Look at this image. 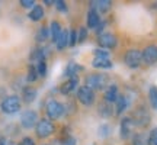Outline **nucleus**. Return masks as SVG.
Here are the masks:
<instances>
[{"label":"nucleus","mask_w":157,"mask_h":145,"mask_svg":"<svg viewBox=\"0 0 157 145\" xmlns=\"http://www.w3.org/2000/svg\"><path fill=\"white\" fill-rule=\"evenodd\" d=\"M36 123H38V115H36V112L34 110H25L22 112V115H21V125H22L25 129H31L36 126Z\"/></svg>","instance_id":"0eeeda50"},{"label":"nucleus","mask_w":157,"mask_h":145,"mask_svg":"<svg viewBox=\"0 0 157 145\" xmlns=\"http://www.w3.org/2000/svg\"><path fill=\"white\" fill-rule=\"evenodd\" d=\"M132 123L137 125V126H141V128H144L147 126L148 123H150V113L144 109V107H140V109H137L134 112V115H132Z\"/></svg>","instance_id":"423d86ee"},{"label":"nucleus","mask_w":157,"mask_h":145,"mask_svg":"<svg viewBox=\"0 0 157 145\" xmlns=\"http://www.w3.org/2000/svg\"><path fill=\"white\" fill-rule=\"evenodd\" d=\"M82 68L78 67L76 62H68V65L67 68H66V76L70 78H73V77H77V72L80 71Z\"/></svg>","instance_id":"4be33fe9"},{"label":"nucleus","mask_w":157,"mask_h":145,"mask_svg":"<svg viewBox=\"0 0 157 145\" xmlns=\"http://www.w3.org/2000/svg\"><path fill=\"white\" fill-rule=\"evenodd\" d=\"M35 131H36L38 138H48V136L52 135V132H54V125H52L51 121H48V119H41V121H38V123H36Z\"/></svg>","instance_id":"20e7f679"},{"label":"nucleus","mask_w":157,"mask_h":145,"mask_svg":"<svg viewBox=\"0 0 157 145\" xmlns=\"http://www.w3.org/2000/svg\"><path fill=\"white\" fill-rule=\"evenodd\" d=\"M92 65L95 68H111L112 67V61L109 58H99V57H95L93 61H92Z\"/></svg>","instance_id":"a211bd4d"},{"label":"nucleus","mask_w":157,"mask_h":145,"mask_svg":"<svg viewBox=\"0 0 157 145\" xmlns=\"http://www.w3.org/2000/svg\"><path fill=\"white\" fill-rule=\"evenodd\" d=\"M17 145H35V142H34V139L32 138H23L22 141H21V144H17Z\"/></svg>","instance_id":"4c0bfd02"},{"label":"nucleus","mask_w":157,"mask_h":145,"mask_svg":"<svg viewBox=\"0 0 157 145\" xmlns=\"http://www.w3.org/2000/svg\"><path fill=\"white\" fill-rule=\"evenodd\" d=\"M7 145H17V144H15V142H12V141H7Z\"/></svg>","instance_id":"ea45409f"},{"label":"nucleus","mask_w":157,"mask_h":145,"mask_svg":"<svg viewBox=\"0 0 157 145\" xmlns=\"http://www.w3.org/2000/svg\"><path fill=\"white\" fill-rule=\"evenodd\" d=\"M86 36H87V31H86V28L78 29V34H77V41L78 42H83L84 39H86Z\"/></svg>","instance_id":"473e14b6"},{"label":"nucleus","mask_w":157,"mask_h":145,"mask_svg":"<svg viewBox=\"0 0 157 145\" xmlns=\"http://www.w3.org/2000/svg\"><path fill=\"white\" fill-rule=\"evenodd\" d=\"M77 99L84 106H90L95 102V91L89 87H86V86H82L77 89Z\"/></svg>","instance_id":"39448f33"},{"label":"nucleus","mask_w":157,"mask_h":145,"mask_svg":"<svg viewBox=\"0 0 157 145\" xmlns=\"http://www.w3.org/2000/svg\"><path fill=\"white\" fill-rule=\"evenodd\" d=\"M76 42H77V32H76V31H70V44L68 45L73 46Z\"/></svg>","instance_id":"c9c22d12"},{"label":"nucleus","mask_w":157,"mask_h":145,"mask_svg":"<svg viewBox=\"0 0 157 145\" xmlns=\"http://www.w3.org/2000/svg\"><path fill=\"white\" fill-rule=\"evenodd\" d=\"M132 145H148V136L144 134H135L132 136Z\"/></svg>","instance_id":"393cba45"},{"label":"nucleus","mask_w":157,"mask_h":145,"mask_svg":"<svg viewBox=\"0 0 157 145\" xmlns=\"http://www.w3.org/2000/svg\"><path fill=\"white\" fill-rule=\"evenodd\" d=\"M98 42H99V45H101L102 48H105V50H112V48L117 46V38H115V35L109 34V32H105V34L99 35Z\"/></svg>","instance_id":"9d476101"},{"label":"nucleus","mask_w":157,"mask_h":145,"mask_svg":"<svg viewBox=\"0 0 157 145\" xmlns=\"http://www.w3.org/2000/svg\"><path fill=\"white\" fill-rule=\"evenodd\" d=\"M36 78H38L36 67H35V65H29V68H28V81L29 83H34Z\"/></svg>","instance_id":"cd10ccee"},{"label":"nucleus","mask_w":157,"mask_h":145,"mask_svg":"<svg viewBox=\"0 0 157 145\" xmlns=\"http://www.w3.org/2000/svg\"><path fill=\"white\" fill-rule=\"evenodd\" d=\"M36 71H38V76H41V77H44L45 74H47V62H45V60H42V61L38 62Z\"/></svg>","instance_id":"c85d7f7f"},{"label":"nucleus","mask_w":157,"mask_h":145,"mask_svg":"<svg viewBox=\"0 0 157 145\" xmlns=\"http://www.w3.org/2000/svg\"><path fill=\"white\" fill-rule=\"evenodd\" d=\"M22 97H23V102H26V103L34 102L35 97H36V90L32 89V87H26V89H23Z\"/></svg>","instance_id":"412c9836"},{"label":"nucleus","mask_w":157,"mask_h":145,"mask_svg":"<svg viewBox=\"0 0 157 145\" xmlns=\"http://www.w3.org/2000/svg\"><path fill=\"white\" fill-rule=\"evenodd\" d=\"M61 145H76V139H74L73 136H67L66 139L63 141Z\"/></svg>","instance_id":"e433bc0d"},{"label":"nucleus","mask_w":157,"mask_h":145,"mask_svg":"<svg viewBox=\"0 0 157 145\" xmlns=\"http://www.w3.org/2000/svg\"><path fill=\"white\" fill-rule=\"evenodd\" d=\"M63 113H64V106H63L60 102L50 100L47 103V115H48L50 119L56 121V119H58V117L61 116Z\"/></svg>","instance_id":"6e6552de"},{"label":"nucleus","mask_w":157,"mask_h":145,"mask_svg":"<svg viewBox=\"0 0 157 145\" xmlns=\"http://www.w3.org/2000/svg\"><path fill=\"white\" fill-rule=\"evenodd\" d=\"M31 61L34 62H39L42 61V60H45V51L44 50H35L32 54H31Z\"/></svg>","instance_id":"a878e982"},{"label":"nucleus","mask_w":157,"mask_h":145,"mask_svg":"<svg viewBox=\"0 0 157 145\" xmlns=\"http://www.w3.org/2000/svg\"><path fill=\"white\" fill-rule=\"evenodd\" d=\"M29 19H31V20H34V22H38V20H41V19H42V17H44V9H42V7H41V6H35L34 9H32V10L29 12Z\"/></svg>","instance_id":"aec40b11"},{"label":"nucleus","mask_w":157,"mask_h":145,"mask_svg":"<svg viewBox=\"0 0 157 145\" xmlns=\"http://www.w3.org/2000/svg\"><path fill=\"white\" fill-rule=\"evenodd\" d=\"M148 145H157V128L151 129L148 135Z\"/></svg>","instance_id":"c756f323"},{"label":"nucleus","mask_w":157,"mask_h":145,"mask_svg":"<svg viewBox=\"0 0 157 145\" xmlns=\"http://www.w3.org/2000/svg\"><path fill=\"white\" fill-rule=\"evenodd\" d=\"M127 107H128V99H127L125 96L119 95L117 102H115V113H117V115H121Z\"/></svg>","instance_id":"dca6fc26"},{"label":"nucleus","mask_w":157,"mask_h":145,"mask_svg":"<svg viewBox=\"0 0 157 145\" xmlns=\"http://www.w3.org/2000/svg\"><path fill=\"white\" fill-rule=\"evenodd\" d=\"M118 87L115 86V84H112V86H109L106 89V91H105V102L106 103H113V102H117L118 99Z\"/></svg>","instance_id":"2eb2a0df"},{"label":"nucleus","mask_w":157,"mask_h":145,"mask_svg":"<svg viewBox=\"0 0 157 145\" xmlns=\"http://www.w3.org/2000/svg\"><path fill=\"white\" fill-rule=\"evenodd\" d=\"M0 107H2V110L5 112V113L13 115V113L21 110V99L17 96H7V97L3 99Z\"/></svg>","instance_id":"f03ea898"},{"label":"nucleus","mask_w":157,"mask_h":145,"mask_svg":"<svg viewBox=\"0 0 157 145\" xmlns=\"http://www.w3.org/2000/svg\"><path fill=\"white\" fill-rule=\"evenodd\" d=\"M56 6H57V9H58V10L67 12V5H66L63 0H57V2H56Z\"/></svg>","instance_id":"f704fd0d"},{"label":"nucleus","mask_w":157,"mask_h":145,"mask_svg":"<svg viewBox=\"0 0 157 145\" xmlns=\"http://www.w3.org/2000/svg\"><path fill=\"white\" fill-rule=\"evenodd\" d=\"M61 32H63V29H61L60 22L52 20V22H51V26H50V35H51V38H52V41H54V42H57V39L60 38Z\"/></svg>","instance_id":"f3484780"},{"label":"nucleus","mask_w":157,"mask_h":145,"mask_svg":"<svg viewBox=\"0 0 157 145\" xmlns=\"http://www.w3.org/2000/svg\"><path fill=\"white\" fill-rule=\"evenodd\" d=\"M134 123L131 121V117H124L122 121H121V136H122V139H127L131 134V126H132Z\"/></svg>","instance_id":"ddd939ff"},{"label":"nucleus","mask_w":157,"mask_h":145,"mask_svg":"<svg viewBox=\"0 0 157 145\" xmlns=\"http://www.w3.org/2000/svg\"><path fill=\"white\" fill-rule=\"evenodd\" d=\"M90 5H92V9H95L98 13H99V12H101V13H106V12L111 9L112 2H109V0H98V2H92Z\"/></svg>","instance_id":"f8f14e48"},{"label":"nucleus","mask_w":157,"mask_h":145,"mask_svg":"<svg viewBox=\"0 0 157 145\" xmlns=\"http://www.w3.org/2000/svg\"><path fill=\"white\" fill-rule=\"evenodd\" d=\"M143 62L147 65H153L157 62V45H148L143 51Z\"/></svg>","instance_id":"1a4fd4ad"},{"label":"nucleus","mask_w":157,"mask_h":145,"mask_svg":"<svg viewBox=\"0 0 157 145\" xmlns=\"http://www.w3.org/2000/svg\"><path fill=\"white\" fill-rule=\"evenodd\" d=\"M95 57H99V58H109V52L105 51L103 48H98V50H95Z\"/></svg>","instance_id":"7c9ffc66"},{"label":"nucleus","mask_w":157,"mask_h":145,"mask_svg":"<svg viewBox=\"0 0 157 145\" xmlns=\"http://www.w3.org/2000/svg\"><path fill=\"white\" fill-rule=\"evenodd\" d=\"M108 81H109V77H108L106 74H99V72H98V74H90V76H87L86 80H84V86L95 91V90L105 89L108 86Z\"/></svg>","instance_id":"f257e3e1"},{"label":"nucleus","mask_w":157,"mask_h":145,"mask_svg":"<svg viewBox=\"0 0 157 145\" xmlns=\"http://www.w3.org/2000/svg\"><path fill=\"white\" fill-rule=\"evenodd\" d=\"M99 25H101V16H99V13L95 9H90L89 13H87V28L95 29Z\"/></svg>","instance_id":"9b49d317"},{"label":"nucleus","mask_w":157,"mask_h":145,"mask_svg":"<svg viewBox=\"0 0 157 145\" xmlns=\"http://www.w3.org/2000/svg\"><path fill=\"white\" fill-rule=\"evenodd\" d=\"M77 84H78V77H73L70 78L67 83H64L61 86V89H60V91H61L63 95H68L70 91H73V90L77 89Z\"/></svg>","instance_id":"4468645a"},{"label":"nucleus","mask_w":157,"mask_h":145,"mask_svg":"<svg viewBox=\"0 0 157 145\" xmlns=\"http://www.w3.org/2000/svg\"><path fill=\"white\" fill-rule=\"evenodd\" d=\"M99 113H101L103 117H109L113 113V110H112V107H111V103H101L99 105Z\"/></svg>","instance_id":"b1692460"},{"label":"nucleus","mask_w":157,"mask_h":145,"mask_svg":"<svg viewBox=\"0 0 157 145\" xmlns=\"http://www.w3.org/2000/svg\"><path fill=\"white\" fill-rule=\"evenodd\" d=\"M48 35H50V29L42 26V28H39L38 34H36V41H38V42H44L45 39L48 38Z\"/></svg>","instance_id":"bb28decb"},{"label":"nucleus","mask_w":157,"mask_h":145,"mask_svg":"<svg viewBox=\"0 0 157 145\" xmlns=\"http://www.w3.org/2000/svg\"><path fill=\"white\" fill-rule=\"evenodd\" d=\"M148 99H150V105L154 110H157V86H151L148 90Z\"/></svg>","instance_id":"5701e85b"},{"label":"nucleus","mask_w":157,"mask_h":145,"mask_svg":"<svg viewBox=\"0 0 157 145\" xmlns=\"http://www.w3.org/2000/svg\"><path fill=\"white\" fill-rule=\"evenodd\" d=\"M124 61L129 68H137L143 62V52L140 50H128L124 55Z\"/></svg>","instance_id":"7ed1b4c3"},{"label":"nucleus","mask_w":157,"mask_h":145,"mask_svg":"<svg viewBox=\"0 0 157 145\" xmlns=\"http://www.w3.org/2000/svg\"><path fill=\"white\" fill-rule=\"evenodd\" d=\"M70 44V32H67V31H63L61 35H60V38L57 39V48L58 50H63V48H66L67 45Z\"/></svg>","instance_id":"6ab92c4d"},{"label":"nucleus","mask_w":157,"mask_h":145,"mask_svg":"<svg viewBox=\"0 0 157 145\" xmlns=\"http://www.w3.org/2000/svg\"><path fill=\"white\" fill-rule=\"evenodd\" d=\"M44 3H45V5H48V6H51V5H56V2H51V0H45Z\"/></svg>","instance_id":"58836bf2"},{"label":"nucleus","mask_w":157,"mask_h":145,"mask_svg":"<svg viewBox=\"0 0 157 145\" xmlns=\"http://www.w3.org/2000/svg\"><path fill=\"white\" fill-rule=\"evenodd\" d=\"M109 131H111V129H109L108 125H102L101 128H99V135H101V136H108V135H109Z\"/></svg>","instance_id":"72a5a7b5"},{"label":"nucleus","mask_w":157,"mask_h":145,"mask_svg":"<svg viewBox=\"0 0 157 145\" xmlns=\"http://www.w3.org/2000/svg\"><path fill=\"white\" fill-rule=\"evenodd\" d=\"M19 5L22 7H26V9H34L35 7V2L34 0H21Z\"/></svg>","instance_id":"2f4dec72"}]
</instances>
